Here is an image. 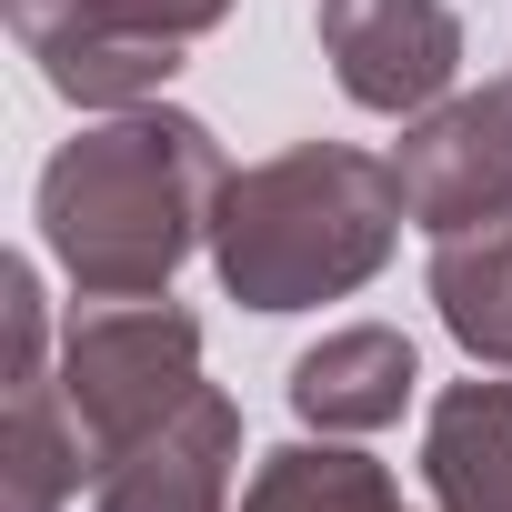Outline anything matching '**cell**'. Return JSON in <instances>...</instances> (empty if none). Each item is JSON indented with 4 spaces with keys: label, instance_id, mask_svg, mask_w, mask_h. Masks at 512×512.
<instances>
[{
    "label": "cell",
    "instance_id": "obj_2",
    "mask_svg": "<svg viewBox=\"0 0 512 512\" xmlns=\"http://www.w3.org/2000/svg\"><path fill=\"white\" fill-rule=\"evenodd\" d=\"M402 171L352 141H292L221 181L211 211V272L241 312H322L352 302L402 251Z\"/></svg>",
    "mask_w": 512,
    "mask_h": 512
},
{
    "label": "cell",
    "instance_id": "obj_12",
    "mask_svg": "<svg viewBox=\"0 0 512 512\" xmlns=\"http://www.w3.org/2000/svg\"><path fill=\"white\" fill-rule=\"evenodd\" d=\"M241 512H412V502H402V482L372 452H352V442L322 432V442H282V452L251 462Z\"/></svg>",
    "mask_w": 512,
    "mask_h": 512
},
{
    "label": "cell",
    "instance_id": "obj_5",
    "mask_svg": "<svg viewBox=\"0 0 512 512\" xmlns=\"http://www.w3.org/2000/svg\"><path fill=\"white\" fill-rule=\"evenodd\" d=\"M312 31H322V61H332V81H342L352 111L422 121L462 81V21H452V0H322Z\"/></svg>",
    "mask_w": 512,
    "mask_h": 512
},
{
    "label": "cell",
    "instance_id": "obj_1",
    "mask_svg": "<svg viewBox=\"0 0 512 512\" xmlns=\"http://www.w3.org/2000/svg\"><path fill=\"white\" fill-rule=\"evenodd\" d=\"M221 141L211 121L141 101V111H101L81 141H61L41 161V241L81 302H151L171 292V272L191 251H211V211H221Z\"/></svg>",
    "mask_w": 512,
    "mask_h": 512
},
{
    "label": "cell",
    "instance_id": "obj_10",
    "mask_svg": "<svg viewBox=\"0 0 512 512\" xmlns=\"http://www.w3.org/2000/svg\"><path fill=\"white\" fill-rule=\"evenodd\" d=\"M81 482H101L61 372H0V512H61Z\"/></svg>",
    "mask_w": 512,
    "mask_h": 512
},
{
    "label": "cell",
    "instance_id": "obj_6",
    "mask_svg": "<svg viewBox=\"0 0 512 512\" xmlns=\"http://www.w3.org/2000/svg\"><path fill=\"white\" fill-rule=\"evenodd\" d=\"M392 171H402V201H412V221L432 241L512 221V71L482 81V91H452L422 121H402Z\"/></svg>",
    "mask_w": 512,
    "mask_h": 512
},
{
    "label": "cell",
    "instance_id": "obj_7",
    "mask_svg": "<svg viewBox=\"0 0 512 512\" xmlns=\"http://www.w3.org/2000/svg\"><path fill=\"white\" fill-rule=\"evenodd\" d=\"M231 482H241V412L231 392H201L181 422L101 462L91 512H231Z\"/></svg>",
    "mask_w": 512,
    "mask_h": 512
},
{
    "label": "cell",
    "instance_id": "obj_9",
    "mask_svg": "<svg viewBox=\"0 0 512 512\" xmlns=\"http://www.w3.org/2000/svg\"><path fill=\"white\" fill-rule=\"evenodd\" d=\"M422 482L432 512H512V372H472L422 422Z\"/></svg>",
    "mask_w": 512,
    "mask_h": 512
},
{
    "label": "cell",
    "instance_id": "obj_3",
    "mask_svg": "<svg viewBox=\"0 0 512 512\" xmlns=\"http://www.w3.org/2000/svg\"><path fill=\"white\" fill-rule=\"evenodd\" d=\"M61 392L71 422L91 442V462H121L131 442H151L161 422H181L211 382H201V322L151 292V302H91L61 332Z\"/></svg>",
    "mask_w": 512,
    "mask_h": 512
},
{
    "label": "cell",
    "instance_id": "obj_8",
    "mask_svg": "<svg viewBox=\"0 0 512 512\" xmlns=\"http://www.w3.org/2000/svg\"><path fill=\"white\" fill-rule=\"evenodd\" d=\"M282 392H292V412H302L312 432L362 442V432H392V422L412 412L422 352H412V332H392V322H342V332H322V342L292 362Z\"/></svg>",
    "mask_w": 512,
    "mask_h": 512
},
{
    "label": "cell",
    "instance_id": "obj_4",
    "mask_svg": "<svg viewBox=\"0 0 512 512\" xmlns=\"http://www.w3.org/2000/svg\"><path fill=\"white\" fill-rule=\"evenodd\" d=\"M21 61L81 111H141L181 71L191 41L231 21V0H0Z\"/></svg>",
    "mask_w": 512,
    "mask_h": 512
},
{
    "label": "cell",
    "instance_id": "obj_11",
    "mask_svg": "<svg viewBox=\"0 0 512 512\" xmlns=\"http://www.w3.org/2000/svg\"><path fill=\"white\" fill-rule=\"evenodd\" d=\"M432 312L472 352V372H512V221L432 241Z\"/></svg>",
    "mask_w": 512,
    "mask_h": 512
}]
</instances>
